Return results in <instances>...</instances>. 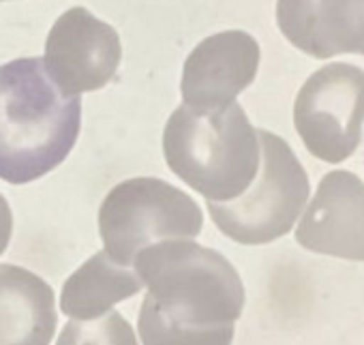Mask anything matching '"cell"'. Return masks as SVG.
I'll return each instance as SVG.
<instances>
[{"mask_svg":"<svg viewBox=\"0 0 364 345\" xmlns=\"http://www.w3.org/2000/svg\"><path fill=\"white\" fill-rule=\"evenodd\" d=\"M131 268L148 290L139 309L144 345H232L245 285L232 262L193 238L141 249Z\"/></svg>","mask_w":364,"mask_h":345,"instance_id":"1","label":"cell"},{"mask_svg":"<svg viewBox=\"0 0 364 345\" xmlns=\"http://www.w3.org/2000/svg\"><path fill=\"white\" fill-rule=\"evenodd\" d=\"M82 129V97H65L43 58L0 65V181L35 183L73 150Z\"/></svg>","mask_w":364,"mask_h":345,"instance_id":"2","label":"cell"},{"mask_svg":"<svg viewBox=\"0 0 364 345\" xmlns=\"http://www.w3.org/2000/svg\"><path fill=\"white\" fill-rule=\"evenodd\" d=\"M163 154L173 174L206 202H232L255 181L262 146L238 101L217 110L182 103L165 122Z\"/></svg>","mask_w":364,"mask_h":345,"instance_id":"3","label":"cell"},{"mask_svg":"<svg viewBox=\"0 0 364 345\" xmlns=\"http://www.w3.org/2000/svg\"><path fill=\"white\" fill-rule=\"evenodd\" d=\"M262 161L255 181L232 202H208L215 225L238 245H268L294 230L309 196V174L291 146L257 129Z\"/></svg>","mask_w":364,"mask_h":345,"instance_id":"4","label":"cell"},{"mask_svg":"<svg viewBox=\"0 0 364 345\" xmlns=\"http://www.w3.org/2000/svg\"><path fill=\"white\" fill-rule=\"evenodd\" d=\"M202 228L204 213L200 204L161 179L122 181L99 208L103 251L122 266H131L135 255L154 243L196 238Z\"/></svg>","mask_w":364,"mask_h":345,"instance_id":"5","label":"cell"},{"mask_svg":"<svg viewBox=\"0 0 364 345\" xmlns=\"http://www.w3.org/2000/svg\"><path fill=\"white\" fill-rule=\"evenodd\" d=\"M294 127L315 159L347 161L364 135V69L330 63L311 73L294 101Z\"/></svg>","mask_w":364,"mask_h":345,"instance_id":"6","label":"cell"},{"mask_svg":"<svg viewBox=\"0 0 364 345\" xmlns=\"http://www.w3.org/2000/svg\"><path fill=\"white\" fill-rule=\"evenodd\" d=\"M122 60L116 28L84 7L65 11L46 39L43 67L65 97H80L107 86Z\"/></svg>","mask_w":364,"mask_h":345,"instance_id":"7","label":"cell"},{"mask_svg":"<svg viewBox=\"0 0 364 345\" xmlns=\"http://www.w3.org/2000/svg\"><path fill=\"white\" fill-rule=\"evenodd\" d=\"M259 43L245 31H223L200 41L182 67V103L217 110L236 101L257 75Z\"/></svg>","mask_w":364,"mask_h":345,"instance_id":"8","label":"cell"},{"mask_svg":"<svg viewBox=\"0 0 364 345\" xmlns=\"http://www.w3.org/2000/svg\"><path fill=\"white\" fill-rule=\"evenodd\" d=\"M296 243L319 255L364 262V183L345 169L326 174L300 215Z\"/></svg>","mask_w":364,"mask_h":345,"instance_id":"9","label":"cell"},{"mask_svg":"<svg viewBox=\"0 0 364 345\" xmlns=\"http://www.w3.org/2000/svg\"><path fill=\"white\" fill-rule=\"evenodd\" d=\"M277 24L311 58L364 56V0H277Z\"/></svg>","mask_w":364,"mask_h":345,"instance_id":"10","label":"cell"},{"mask_svg":"<svg viewBox=\"0 0 364 345\" xmlns=\"http://www.w3.org/2000/svg\"><path fill=\"white\" fill-rule=\"evenodd\" d=\"M56 326L54 290L22 266L0 264V345H50Z\"/></svg>","mask_w":364,"mask_h":345,"instance_id":"11","label":"cell"},{"mask_svg":"<svg viewBox=\"0 0 364 345\" xmlns=\"http://www.w3.org/2000/svg\"><path fill=\"white\" fill-rule=\"evenodd\" d=\"M141 290L144 283L131 266H122L99 251L65 281L60 311L71 319H97Z\"/></svg>","mask_w":364,"mask_h":345,"instance_id":"12","label":"cell"},{"mask_svg":"<svg viewBox=\"0 0 364 345\" xmlns=\"http://www.w3.org/2000/svg\"><path fill=\"white\" fill-rule=\"evenodd\" d=\"M56 345H139L133 326L118 313L107 311L97 319H71Z\"/></svg>","mask_w":364,"mask_h":345,"instance_id":"13","label":"cell"},{"mask_svg":"<svg viewBox=\"0 0 364 345\" xmlns=\"http://www.w3.org/2000/svg\"><path fill=\"white\" fill-rule=\"evenodd\" d=\"M11 234H14V215H11L9 202L0 193V255L7 251Z\"/></svg>","mask_w":364,"mask_h":345,"instance_id":"14","label":"cell"}]
</instances>
